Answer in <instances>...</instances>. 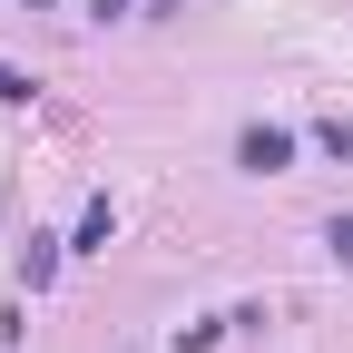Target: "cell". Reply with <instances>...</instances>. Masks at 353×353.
I'll list each match as a JSON object with an SVG mask.
<instances>
[{"label":"cell","instance_id":"cell-8","mask_svg":"<svg viewBox=\"0 0 353 353\" xmlns=\"http://www.w3.org/2000/svg\"><path fill=\"white\" fill-rule=\"evenodd\" d=\"M118 353H138V343H118Z\"/></svg>","mask_w":353,"mask_h":353},{"label":"cell","instance_id":"cell-3","mask_svg":"<svg viewBox=\"0 0 353 353\" xmlns=\"http://www.w3.org/2000/svg\"><path fill=\"white\" fill-rule=\"evenodd\" d=\"M50 275H59V236H30L20 245V285H50Z\"/></svg>","mask_w":353,"mask_h":353},{"label":"cell","instance_id":"cell-7","mask_svg":"<svg viewBox=\"0 0 353 353\" xmlns=\"http://www.w3.org/2000/svg\"><path fill=\"white\" fill-rule=\"evenodd\" d=\"M88 10H99V20H128V0H88Z\"/></svg>","mask_w":353,"mask_h":353},{"label":"cell","instance_id":"cell-2","mask_svg":"<svg viewBox=\"0 0 353 353\" xmlns=\"http://www.w3.org/2000/svg\"><path fill=\"white\" fill-rule=\"evenodd\" d=\"M108 236H118V206H108V196H88V206H79V236H69V255H99Z\"/></svg>","mask_w":353,"mask_h":353},{"label":"cell","instance_id":"cell-4","mask_svg":"<svg viewBox=\"0 0 353 353\" xmlns=\"http://www.w3.org/2000/svg\"><path fill=\"white\" fill-rule=\"evenodd\" d=\"M314 148H324V157H334V167H353V118H343V108H334V118H324V128H314Z\"/></svg>","mask_w":353,"mask_h":353},{"label":"cell","instance_id":"cell-6","mask_svg":"<svg viewBox=\"0 0 353 353\" xmlns=\"http://www.w3.org/2000/svg\"><path fill=\"white\" fill-rule=\"evenodd\" d=\"M20 99H30V79H20V69H0V108H20Z\"/></svg>","mask_w":353,"mask_h":353},{"label":"cell","instance_id":"cell-1","mask_svg":"<svg viewBox=\"0 0 353 353\" xmlns=\"http://www.w3.org/2000/svg\"><path fill=\"white\" fill-rule=\"evenodd\" d=\"M236 167H245V176H285V167H294V128H265V118L236 128Z\"/></svg>","mask_w":353,"mask_h":353},{"label":"cell","instance_id":"cell-5","mask_svg":"<svg viewBox=\"0 0 353 353\" xmlns=\"http://www.w3.org/2000/svg\"><path fill=\"white\" fill-rule=\"evenodd\" d=\"M324 245H334V265H353V216H334V226H324Z\"/></svg>","mask_w":353,"mask_h":353}]
</instances>
